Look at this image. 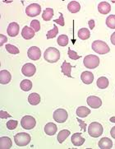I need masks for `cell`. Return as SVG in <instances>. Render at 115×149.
<instances>
[{"label": "cell", "mask_w": 115, "mask_h": 149, "mask_svg": "<svg viewBox=\"0 0 115 149\" xmlns=\"http://www.w3.org/2000/svg\"><path fill=\"white\" fill-rule=\"evenodd\" d=\"M44 58L50 63H56L60 58V52L54 47H48L44 53Z\"/></svg>", "instance_id": "1"}, {"label": "cell", "mask_w": 115, "mask_h": 149, "mask_svg": "<svg viewBox=\"0 0 115 149\" xmlns=\"http://www.w3.org/2000/svg\"><path fill=\"white\" fill-rule=\"evenodd\" d=\"M92 49L99 54H106L110 51L109 45L102 40H95L92 43Z\"/></svg>", "instance_id": "2"}, {"label": "cell", "mask_w": 115, "mask_h": 149, "mask_svg": "<svg viewBox=\"0 0 115 149\" xmlns=\"http://www.w3.org/2000/svg\"><path fill=\"white\" fill-rule=\"evenodd\" d=\"M83 63H84V66L86 68H96V67L99 66L100 64V58L97 55H94V54H89V55H86V57L84 58L83 60Z\"/></svg>", "instance_id": "3"}, {"label": "cell", "mask_w": 115, "mask_h": 149, "mask_svg": "<svg viewBox=\"0 0 115 149\" xmlns=\"http://www.w3.org/2000/svg\"><path fill=\"white\" fill-rule=\"evenodd\" d=\"M103 126L98 123V122H92L91 125H89L88 128V133L89 135L92 138H98L103 134Z\"/></svg>", "instance_id": "4"}, {"label": "cell", "mask_w": 115, "mask_h": 149, "mask_svg": "<svg viewBox=\"0 0 115 149\" xmlns=\"http://www.w3.org/2000/svg\"><path fill=\"white\" fill-rule=\"evenodd\" d=\"M30 140H31L30 135L26 133H19L14 136L15 143L19 147H25L28 145Z\"/></svg>", "instance_id": "5"}, {"label": "cell", "mask_w": 115, "mask_h": 149, "mask_svg": "<svg viewBox=\"0 0 115 149\" xmlns=\"http://www.w3.org/2000/svg\"><path fill=\"white\" fill-rule=\"evenodd\" d=\"M21 125L25 130H32L36 125V120L32 116H26L21 120Z\"/></svg>", "instance_id": "6"}, {"label": "cell", "mask_w": 115, "mask_h": 149, "mask_svg": "<svg viewBox=\"0 0 115 149\" xmlns=\"http://www.w3.org/2000/svg\"><path fill=\"white\" fill-rule=\"evenodd\" d=\"M68 118V114L64 109H57L53 112V120L58 123H64Z\"/></svg>", "instance_id": "7"}, {"label": "cell", "mask_w": 115, "mask_h": 149, "mask_svg": "<svg viewBox=\"0 0 115 149\" xmlns=\"http://www.w3.org/2000/svg\"><path fill=\"white\" fill-rule=\"evenodd\" d=\"M41 13V7L38 3H31L26 8V13L29 17H36Z\"/></svg>", "instance_id": "8"}, {"label": "cell", "mask_w": 115, "mask_h": 149, "mask_svg": "<svg viewBox=\"0 0 115 149\" xmlns=\"http://www.w3.org/2000/svg\"><path fill=\"white\" fill-rule=\"evenodd\" d=\"M36 72V68L33 63H26L21 68L22 74L26 77H32Z\"/></svg>", "instance_id": "9"}, {"label": "cell", "mask_w": 115, "mask_h": 149, "mask_svg": "<svg viewBox=\"0 0 115 149\" xmlns=\"http://www.w3.org/2000/svg\"><path fill=\"white\" fill-rule=\"evenodd\" d=\"M27 55L31 60H38L41 57V50L36 46H31L27 51Z\"/></svg>", "instance_id": "10"}, {"label": "cell", "mask_w": 115, "mask_h": 149, "mask_svg": "<svg viewBox=\"0 0 115 149\" xmlns=\"http://www.w3.org/2000/svg\"><path fill=\"white\" fill-rule=\"evenodd\" d=\"M87 104L93 109H98L102 106V101L98 96H91L87 98Z\"/></svg>", "instance_id": "11"}, {"label": "cell", "mask_w": 115, "mask_h": 149, "mask_svg": "<svg viewBox=\"0 0 115 149\" xmlns=\"http://www.w3.org/2000/svg\"><path fill=\"white\" fill-rule=\"evenodd\" d=\"M7 32L11 37H15L19 33V25L17 22H12L8 25Z\"/></svg>", "instance_id": "12"}, {"label": "cell", "mask_w": 115, "mask_h": 149, "mask_svg": "<svg viewBox=\"0 0 115 149\" xmlns=\"http://www.w3.org/2000/svg\"><path fill=\"white\" fill-rule=\"evenodd\" d=\"M71 141H72V144L74 146L80 147L85 143V139L82 138L81 133H76V134H72V138H71Z\"/></svg>", "instance_id": "13"}, {"label": "cell", "mask_w": 115, "mask_h": 149, "mask_svg": "<svg viewBox=\"0 0 115 149\" xmlns=\"http://www.w3.org/2000/svg\"><path fill=\"white\" fill-rule=\"evenodd\" d=\"M12 79V75L8 70H2L0 72V83L1 84H8Z\"/></svg>", "instance_id": "14"}, {"label": "cell", "mask_w": 115, "mask_h": 149, "mask_svg": "<svg viewBox=\"0 0 115 149\" xmlns=\"http://www.w3.org/2000/svg\"><path fill=\"white\" fill-rule=\"evenodd\" d=\"M35 31L32 28H30V27H29L27 26H26L23 27V29H22L21 36L26 40H30V39H32L35 36Z\"/></svg>", "instance_id": "15"}, {"label": "cell", "mask_w": 115, "mask_h": 149, "mask_svg": "<svg viewBox=\"0 0 115 149\" xmlns=\"http://www.w3.org/2000/svg\"><path fill=\"white\" fill-rule=\"evenodd\" d=\"M81 79L85 84H91L94 81V75L92 72L89 71H85L82 73Z\"/></svg>", "instance_id": "16"}, {"label": "cell", "mask_w": 115, "mask_h": 149, "mask_svg": "<svg viewBox=\"0 0 115 149\" xmlns=\"http://www.w3.org/2000/svg\"><path fill=\"white\" fill-rule=\"evenodd\" d=\"M98 144L100 149H110L113 147V142L109 138H102Z\"/></svg>", "instance_id": "17"}, {"label": "cell", "mask_w": 115, "mask_h": 149, "mask_svg": "<svg viewBox=\"0 0 115 149\" xmlns=\"http://www.w3.org/2000/svg\"><path fill=\"white\" fill-rule=\"evenodd\" d=\"M98 11L101 14H108L111 11V6L107 2H101L98 5Z\"/></svg>", "instance_id": "18"}, {"label": "cell", "mask_w": 115, "mask_h": 149, "mask_svg": "<svg viewBox=\"0 0 115 149\" xmlns=\"http://www.w3.org/2000/svg\"><path fill=\"white\" fill-rule=\"evenodd\" d=\"M58 130V127L54 123H48L44 126V132L47 135L53 136L56 134Z\"/></svg>", "instance_id": "19"}, {"label": "cell", "mask_w": 115, "mask_h": 149, "mask_svg": "<svg viewBox=\"0 0 115 149\" xmlns=\"http://www.w3.org/2000/svg\"><path fill=\"white\" fill-rule=\"evenodd\" d=\"M12 146V140L8 137H2L0 138V148L10 149Z\"/></svg>", "instance_id": "20"}, {"label": "cell", "mask_w": 115, "mask_h": 149, "mask_svg": "<svg viewBox=\"0 0 115 149\" xmlns=\"http://www.w3.org/2000/svg\"><path fill=\"white\" fill-rule=\"evenodd\" d=\"M76 114L78 117L81 118H86L91 114V110L89 108H87L86 106H80L77 109Z\"/></svg>", "instance_id": "21"}, {"label": "cell", "mask_w": 115, "mask_h": 149, "mask_svg": "<svg viewBox=\"0 0 115 149\" xmlns=\"http://www.w3.org/2000/svg\"><path fill=\"white\" fill-rule=\"evenodd\" d=\"M61 68H62V73H63L65 76H67V77H72V76L71 75V71H72V68L74 67L71 65L70 63H67L66 62V61H64V62L62 63Z\"/></svg>", "instance_id": "22"}, {"label": "cell", "mask_w": 115, "mask_h": 149, "mask_svg": "<svg viewBox=\"0 0 115 149\" xmlns=\"http://www.w3.org/2000/svg\"><path fill=\"white\" fill-rule=\"evenodd\" d=\"M67 9L72 13H77L81 9V5L77 1H72L67 5Z\"/></svg>", "instance_id": "23"}, {"label": "cell", "mask_w": 115, "mask_h": 149, "mask_svg": "<svg viewBox=\"0 0 115 149\" xmlns=\"http://www.w3.org/2000/svg\"><path fill=\"white\" fill-rule=\"evenodd\" d=\"M29 103L32 106H37L40 102V96L38 93L33 92L31 94H30L28 96Z\"/></svg>", "instance_id": "24"}, {"label": "cell", "mask_w": 115, "mask_h": 149, "mask_svg": "<svg viewBox=\"0 0 115 149\" xmlns=\"http://www.w3.org/2000/svg\"><path fill=\"white\" fill-rule=\"evenodd\" d=\"M70 134H71L70 131L67 130H63L62 131H60L57 136V140L58 141V143H62L65 140L67 139V137L69 136Z\"/></svg>", "instance_id": "25"}, {"label": "cell", "mask_w": 115, "mask_h": 149, "mask_svg": "<svg viewBox=\"0 0 115 149\" xmlns=\"http://www.w3.org/2000/svg\"><path fill=\"white\" fill-rule=\"evenodd\" d=\"M97 87L100 89H105L107 87H109V79L105 77H101L100 78H98L97 80Z\"/></svg>", "instance_id": "26"}, {"label": "cell", "mask_w": 115, "mask_h": 149, "mask_svg": "<svg viewBox=\"0 0 115 149\" xmlns=\"http://www.w3.org/2000/svg\"><path fill=\"white\" fill-rule=\"evenodd\" d=\"M78 37L81 39V40H86L87 39H89L91 37V32L89 29L87 28H82L78 31Z\"/></svg>", "instance_id": "27"}, {"label": "cell", "mask_w": 115, "mask_h": 149, "mask_svg": "<svg viewBox=\"0 0 115 149\" xmlns=\"http://www.w3.org/2000/svg\"><path fill=\"white\" fill-rule=\"evenodd\" d=\"M20 87L22 91H29L32 88V82L28 79H25L20 83Z\"/></svg>", "instance_id": "28"}, {"label": "cell", "mask_w": 115, "mask_h": 149, "mask_svg": "<svg viewBox=\"0 0 115 149\" xmlns=\"http://www.w3.org/2000/svg\"><path fill=\"white\" fill-rule=\"evenodd\" d=\"M53 16V9L52 8H46L43 12V15H42V18L44 21H49L52 19Z\"/></svg>", "instance_id": "29"}, {"label": "cell", "mask_w": 115, "mask_h": 149, "mask_svg": "<svg viewBox=\"0 0 115 149\" xmlns=\"http://www.w3.org/2000/svg\"><path fill=\"white\" fill-rule=\"evenodd\" d=\"M68 41H69V40H68L67 36H66V35L59 36L57 40L58 44V45H60V46H66V45H67Z\"/></svg>", "instance_id": "30"}, {"label": "cell", "mask_w": 115, "mask_h": 149, "mask_svg": "<svg viewBox=\"0 0 115 149\" xmlns=\"http://www.w3.org/2000/svg\"><path fill=\"white\" fill-rule=\"evenodd\" d=\"M106 25L110 29H115V15H110L107 17Z\"/></svg>", "instance_id": "31"}, {"label": "cell", "mask_w": 115, "mask_h": 149, "mask_svg": "<svg viewBox=\"0 0 115 149\" xmlns=\"http://www.w3.org/2000/svg\"><path fill=\"white\" fill-rule=\"evenodd\" d=\"M5 48H6L7 51H8V53L12 54H19L20 52L18 48H17V47H16V46L13 45L8 44V45H6Z\"/></svg>", "instance_id": "32"}, {"label": "cell", "mask_w": 115, "mask_h": 149, "mask_svg": "<svg viewBox=\"0 0 115 149\" xmlns=\"http://www.w3.org/2000/svg\"><path fill=\"white\" fill-rule=\"evenodd\" d=\"M58 33V28L56 26V25H53V28L52 30H50L49 31H48L47 33V39H53L54 38Z\"/></svg>", "instance_id": "33"}, {"label": "cell", "mask_w": 115, "mask_h": 149, "mask_svg": "<svg viewBox=\"0 0 115 149\" xmlns=\"http://www.w3.org/2000/svg\"><path fill=\"white\" fill-rule=\"evenodd\" d=\"M30 26H31V28L35 32H37V31H39L40 30V23H39V22L38 20H33V21H31Z\"/></svg>", "instance_id": "34"}, {"label": "cell", "mask_w": 115, "mask_h": 149, "mask_svg": "<svg viewBox=\"0 0 115 149\" xmlns=\"http://www.w3.org/2000/svg\"><path fill=\"white\" fill-rule=\"evenodd\" d=\"M67 54H68L69 58H72V59H73V60H77V59H79V58H81V56H80V55H78L76 51H73V50H72L71 49H68Z\"/></svg>", "instance_id": "35"}, {"label": "cell", "mask_w": 115, "mask_h": 149, "mask_svg": "<svg viewBox=\"0 0 115 149\" xmlns=\"http://www.w3.org/2000/svg\"><path fill=\"white\" fill-rule=\"evenodd\" d=\"M7 128L9 130H13L17 128V121L16 120H9L7 122Z\"/></svg>", "instance_id": "36"}, {"label": "cell", "mask_w": 115, "mask_h": 149, "mask_svg": "<svg viewBox=\"0 0 115 149\" xmlns=\"http://www.w3.org/2000/svg\"><path fill=\"white\" fill-rule=\"evenodd\" d=\"M59 14H60V17L58 18V19H55L53 21V22H56L58 25H60V26H63L65 23H64V18H63V16H62V13H59Z\"/></svg>", "instance_id": "37"}, {"label": "cell", "mask_w": 115, "mask_h": 149, "mask_svg": "<svg viewBox=\"0 0 115 149\" xmlns=\"http://www.w3.org/2000/svg\"><path fill=\"white\" fill-rule=\"evenodd\" d=\"M9 117H12V116L9 115L8 112L3 111H0V118L1 119H7V118H9Z\"/></svg>", "instance_id": "38"}, {"label": "cell", "mask_w": 115, "mask_h": 149, "mask_svg": "<svg viewBox=\"0 0 115 149\" xmlns=\"http://www.w3.org/2000/svg\"><path fill=\"white\" fill-rule=\"evenodd\" d=\"M7 40H8V39H7V37L5 36L4 35L0 34V45H1V46H3V44L7 42Z\"/></svg>", "instance_id": "39"}, {"label": "cell", "mask_w": 115, "mask_h": 149, "mask_svg": "<svg viewBox=\"0 0 115 149\" xmlns=\"http://www.w3.org/2000/svg\"><path fill=\"white\" fill-rule=\"evenodd\" d=\"M77 121L80 123V127H81V129L82 130H83V131L85 132L86 130V124L84 122V121H82V120H81L80 119H77Z\"/></svg>", "instance_id": "40"}, {"label": "cell", "mask_w": 115, "mask_h": 149, "mask_svg": "<svg viewBox=\"0 0 115 149\" xmlns=\"http://www.w3.org/2000/svg\"><path fill=\"white\" fill-rule=\"evenodd\" d=\"M88 25H89L90 29L93 30L94 29V27H95L96 22H95V21H94V20H90V21H89V22H88Z\"/></svg>", "instance_id": "41"}, {"label": "cell", "mask_w": 115, "mask_h": 149, "mask_svg": "<svg viewBox=\"0 0 115 149\" xmlns=\"http://www.w3.org/2000/svg\"><path fill=\"white\" fill-rule=\"evenodd\" d=\"M110 134H111V136H112V138L115 139V126L114 127H113V128L111 129Z\"/></svg>", "instance_id": "42"}, {"label": "cell", "mask_w": 115, "mask_h": 149, "mask_svg": "<svg viewBox=\"0 0 115 149\" xmlns=\"http://www.w3.org/2000/svg\"><path fill=\"white\" fill-rule=\"evenodd\" d=\"M110 40H111V43L113 44L114 45H115V32H114V33L112 34Z\"/></svg>", "instance_id": "43"}, {"label": "cell", "mask_w": 115, "mask_h": 149, "mask_svg": "<svg viewBox=\"0 0 115 149\" xmlns=\"http://www.w3.org/2000/svg\"><path fill=\"white\" fill-rule=\"evenodd\" d=\"M109 120H110V122H112V123H115V117H111Z\"/></svg>", "instance_id": "44"}]
</instances>
